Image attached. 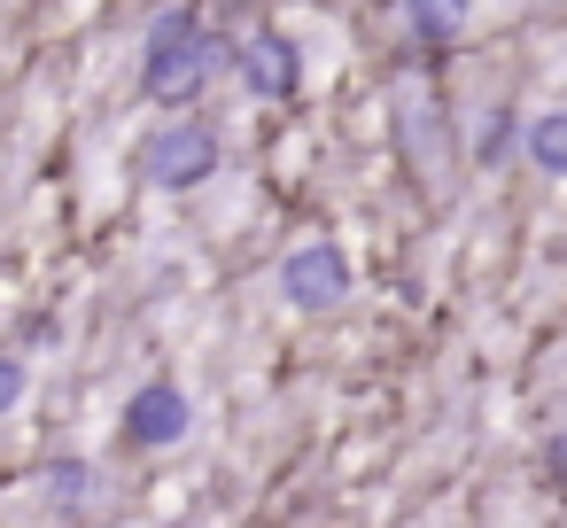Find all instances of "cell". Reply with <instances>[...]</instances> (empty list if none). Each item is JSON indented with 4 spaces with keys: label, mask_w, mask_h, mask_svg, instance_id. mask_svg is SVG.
Wrapping results in <instances>:
<instances>
[{
    "label": "cell",
    "mask_w": 567,
    "mask_h": 528,
    "mask_svg": "<svg viewBox=\"0 0 567 528\" xmlns=\"http://www.w3.org/2000/svg\"><path fill=\"white\" fill-rule=\"evenodd\" d=\"M234 55H241V40H218L195 0H179V9H164L148 24V40H141V94L164 102V110H187Z\"/></svg>",
    "instance_id": "cell-1"
},
{
    "label": "cell",
    "mask_w": 567,
    "mask_h": 528,
    "mask_svg": "<svg viewBox=\"0 0 567 528\" xmlns=\"http://www.w3.org/2000/svg\"><path fill=\"white\" fill-rule=\"evenodd\" d=\"M218 164H226V141H218L210 117H172V125H156V133L133 148V172H141L148 187H164V195H187V187L218 179Z\"/></svg>",
    "instance_id": "cell-2"
},
{
    "label": "cell",
    "mask_w": 567,
    "mask_h": 528,
    "mask_svg": "<svg viewBox=\"0 0 567 528\" xmlns=\"http://www.w3.org/2000/svg\"><path fill=\"white\" fill-rule=\"evenodd\" d=\"M350 257H342V241H296L288 257H280V296L296 303V311H334V303H350Z\"/></svg>",
    "instance_id": "cell-3"
},
{
    "label": "cell",
    "mask_w": 567,
    "mask_h": 528,
    "mask_svg": "<svg viewBox=\"0 0 567 528\" xmlns=\"http://www.w3.org/2000/svg\"><path fill=\"white\" fill-rule=\"evenodd\" d=\"M234 71H241L249 102H296V94H303V48H296L288 32H272V24L241 40Z\"/></svg>",
    "instance_id": "cell-4"
},
{
    "label": "cell",
    "mask_w": 567,
    "mask_h": 528,
    "mask_svg": "<svg viewBox=\"0 0 567 528\" xmlns=\"http://www.w3.org/2000/svg\"><path fill=\"white\" fill-rule=\"evenodd\" d=\"M117 427H125L133 451H164V443H179V435L195 427V404H187L179 381L156 373V381H141V389L125 396V420H117Z\"/></svg>",
    "instance_id": "cell-5"
},
{
    "label": "cell",
    "mask_w": 567,
    "mask_h": 528,
    "mask_svg": "<svg viewBox=\"0 0 567 528\" xmlns=\"http://www.w3.org/2000/svg\"><path fill=\"white\" fill-rule=\"evenodd\" d=\"M48 489H55L63 528H102L110 520V497H102V466L94 458H55L48 466Z\"/></svg>",
    "instance_id": "cell-6"
},
{
    "label": "cell",
    "mask_w": 567,
    "mask_h": 528,
    "mask_svg": "<svg viewBox=\"0 0 567 528\" xmlns=\"http://www.w3.org/2000/svg\"><path fill=\"white\" fill-rule=\"evenodd\" d=\"M466 9H474V0H404V32H412V48H420V55H443V48L466 32Z\"/></svg>",
    "instance_id": "cell-7"
},
{
    "label": "cell",
    "mask_w": 567,
    "mask_h": 528,
    "mask_svg": "<svg viewBox=\"0 0 567 528\" xmlns=\"http://www.w3.org/2000/svg\"><path fill=\"white\" fill-rule=\"evenodd\" d=\"M513 148H528L520 110H489V117H482V133H474V164H482V172H505V164H513Z\"/></svg>",
    "instance_id": "cell-8"
},
{
    "label": "cell",
    "mask_w": 567,
    "mask_h": 528,
    "mask_svg": "<svg viewBox=\"0 0 567 528\" xmlns=\"http://www.w3.org/2000/svg\"><path fill=\"white\" fill-rule=\"evenodd\" d=\"M544 179H567V110H544V117H528V148H520Z\"/></svg>",
    "instance_id": "cell-9"
},
{
    "label": "cell",
    "mask_w": 567,
    "mask_h": 528,
    "mask_svg": "<svg viewBox=\"0 0 567 528\" xmlns=\"http://www.w3.org/2000/svg\"><path fill=\"white\" fill-rule=\"evenodd\" d=\"M24 381H32V373H24V358H9V373H0V404H9V412L24 404Z\"/></svg>",
    "instance_id": "cell-10"
},
{
    "label": "cell",
    "mask_w": 567,
    "mask_h": 528,
    "mask_svg": "<svg viewBox=\"0 0 567 528\" xmlns=\"http://www.w3.org/2000/svg\"><path fill=\"white\" fill-rule=\"evenodd\" d=\"M544 474H551V482H559V489H567V427H559V435H551V443H544Z\"/></svg>",
    "instance_id": "cell-11"
}]
</instances>
